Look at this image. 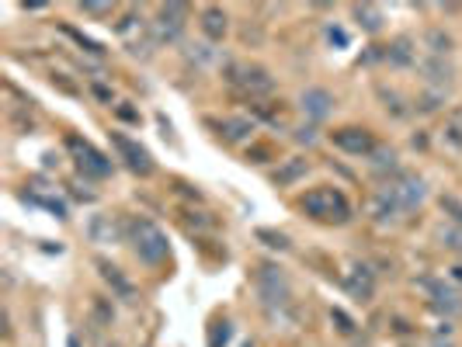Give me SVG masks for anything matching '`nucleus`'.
<instances>
[{"instance_id":"obj_14","label":"nucleus","mask_w":462,"mask_h":347,"mask_svg":"<svg viewBox=\"0 0 462 347\" xmlns=\"http://www.w3.org/2000/svg\"><path fill=\"white\" fill-rule=\"evenodd\" d=\"M98 271H101V278H105V281H108V285H112V288H115L122 299H132V285L122 278V271H118L115 264H108V260H98Z\"/></svg>"},{"instance_id":"obj_24","label":"nucleus","mask_w":462,"mask_h":347,"mask_svg":"<svg viewBox=\"0 0 462 347\" xmlns=\"http://www.w3.org/2000/svg\"><path fill=\"white\" fill-rule=\"evenodd\" d=\"M441 208L452 215V222H455V226H462V202H459V198L445 195V198H441Z\"/></svg>"},{"instance_id":"obj_1","label":"nucleus","mask_w":462,"mask_h":347,"mask_svg":"<svg viewBox=\"0 0 462 347\" xmlns=\"http://www.w3.org/2000/svg\"><path fill=\"white\" fill-rule=\"evenodd\" d=\"M303 208L320 222H348V215H351V205L337 188H313L303 198Z\"/></svg>"},{"instance_id":"obj_17","label":"nucleus","mask_w":462,"mask_h":347,"mask_svg":"<svg viewBox=\"0 0 462 347\" xmlns=\"http://www.w3.org/2000/svg\"><path fill=\"white\" fill-rule=\"evenodd\" d=\"M414 42L410 39H396L389 49H386V60L393 63V66H410L414 63V49H410Z\"/></svg>"},{"instance_id":"obj_31","label":"nucleus","mask_w":462,"mask_h":347,"mask_svg":"<svg viewBox=\"0 0 462 347\" xmlns=\"http://www.w3.org/2000/svg\"><path fill=\"white\" fill-rule=\"evenodd\" d=\"M66 347H80V344H77V337H70V340H66Z\"/></svg>"},{"instance_id":"obj_15","label":"nucleus","mask_w":462,"mask_h":347,"mask_svg":"<svg viewBox=\"0 0 462 347\" xmlns=\"http://www.w3.org/2000/svg\"><path fill=\"white\" fill-rule=\"evenodd\" d=\"M420 70L427 73V80H431V84H441V87H445V84H452V73H455V70H452V66H448L441 56H434V60H424V63H420Z\"/></svg>"},{"instance_id":"obj_5","label":"nucleus","mask_w":462,"mask_h":347,"mask_svg":"<svg viewBox=\"0 0 462 347\" xmlns=\"http://www.w3.org/2000/svg\"><path fill=\"white\" fill-rule=\"evenodd\" d=\"M382 195H386L400 212H407V208H414V205L424 198V181H420V177H410V174H400L393 184L382 188Z\"/></svg>"},{"instance_id":"obj_6","label":"nucleus","mask_w":462,"mask_h":347,"mask_svg":"<svg viewBox=\"0 0 462 347\" xmlns=\"http://www.w3.org/2000/svg\"><path fill=\"white\" fill-rule=\"evenodd\" d=\"M258 292H261V299H265L268 305L289 302V281H285V274H282L278 267H272V264H261V267H258Z\"/></svg>"},{"instance_id":"obj_7","label":"nucleus","mask_w":462,"mask_h":347,"mask_svg":"<svg viewBox=\"0 0 462 347\" xmlns=\"http://www.w3.org/2000/svg\"><path fill=\"white\" fill-rule=\"evenodd\" d=\"M112 143H115V150L122 153V160L129 163V170H136V174H153V160H150V153L139 146V143H132L129 136H122V132H112Z\"/></svg>"},{"instance_id":"obj_12","label":"nucleus","mask_w":462,"mask_h":347,"mask_svg":"<svg viewBox=\"0 0 462 347\" xmlns=\"http://www.w3.org/2000/svg\"><path fill=\"white\" fill-rule=\"evenodd\" d=\"M202 32H205L212 42H219V39L226 35V15H222L219 8H205V11H202Z\"/></svg>"},{"instance_id":"obj_13","label":"nucleus","mask_w":462,"mask_h":347,"mask_svg":"<svg viewBox=\"0 0 462 347\" xmlns=\"http://www.w3.org/2000/svg\"><path fill=\"white\" fill-rule=\"evenodd\" d=\"M372 288H375L372 271H368V267H355L351 278H348V292H351L355 299H372Z\"/></svg>"},{"instance_id":"obj_28","label":"nucleus","mask_w":462,"mask_h":347,"mask_svg":"<svg viewBox=\"0 0 462 347\" xmlns=\"http://www.w3.org/2000/svg\"><path fill=\"white\" fill-rule=\"evenodd\" d=\"M334 319L341 323V330H344V333H351V330H355V326H351V319H348V316H344L341 309H334Z\"/></svg>"},{"instance_id":"obj_4","label":"nucleus","mask_w":462,"mask_h":347,"mask_svg":"<svg viewBox=\"0 0 462 347\" xmlns=\"http://www.w3.org/2000/svg\"><path fill=\"white\" fill-rule=\"evenodd\" d=\"M66 146H70V153L77 157V167H80V174H87V177H108L112 174V163L91 146V143H84V139H77V136H70L66 139Z\"/></svg>"},{"instance_id":"obj_22","label":"nucleus","mask_w":462,"mask_h":347,"mask_svg":"<svg viewBox=\"0 0 462 347\" xmlns=\"http://www.w3.org/2000/svg\"><path fill=\"white\" fill-rule=\"evenodd\" d=\"M226 340H229V323L222 319V323H212V330H208V347H226Z\"/></svg>"},{"instance_id":"obj_26","label":"nucleus","mask_w":462,"mask_h":347,"mask_svg":"<svg viewBox=\"0 0 462 347\" xmlns=\"http://www.w3.org/2000/svg\"><path fill=\"white\" fill-rule=\"evenodd\" d=\"M327 39H330L334 46H341V49L348 46V35H344V28H337V25H330V28H327Z\"/></svg>"},{"instance_id":"obj_21","label":"nucleus","mask_w":462,"mask_h":347,"mask_svg":"<svg viewBox=\"0 0 462 347\" xmlns=\"http://www.w3.org/2000/svg\"><path fill=\"white\" fill-rule=\"evenodd\" d=\"M427 46H431V53H434V56L452 53V39H448L445 32H438V28H431V32H427Z\"/></svg>"},{"instance_id":"obj_23","label":"nucleus","mask_w":462,"mask_h":347,"mask_svg":"<svg viewBox=\"0 0 462 347\" xmlns=\"http://www.w3.org/2000/svg\"><path fill=\"white\" fill-rule=\"evenodd\" d=\"M441 243H445L448 250L462 253V226H448V229H441Z\"/></svg>"},{"instance_id":"obj_25","label":"nucleus","mask_w":462,"mask_h":347,"mask_svg":"<svg viewBox=\"0 0 462 347\" xmlns=\"http://www.w3.org/2000/svg\"><path fill=\"white\" fill-rule=\"evenodd\" d=\"M258 240H265L268 247H278V250H285V247H289V240H285L282 233H272V229H258Z\"/></svg>"},{"instance_id":"obj_2","label":"nucleus","mask_w":462,"mask_h":347,"mask_svg":"<svg viewBox=\"0 0 462 347\" xmlns=\"http://www.w3.org/2000/svg\"><path fill=\"white\" fill-rule=\"evenodd\" d=\"M129 233H132V243H136L139 260H146V264H160V260H167V236H163L150 219H132Z\"/></svg>"},{"instance_id":"obj_30","label":"nucleus","mask_w":462,"mask_h":347,"mask_svg":"<svg viewBox=\"0 0 462 347\" xmlns=\"http://www.w3.org/2000/svg\"><path fill=\"white\" fill-rule=\"evenodd\" d=\"M118 115H122V118H129V122H136V118H139L132 108H118Z\"/></svg>"},{"instance_id":"obj_11","label":"nucleus","mask_w":462,"mask_h":347,"mask_svg":"<svg viewBox=\"0 0 462 347\" xmlns=\"http://www.w3.org/2000/svg\"><path fill=\"white\" fill-rule=\"evenodd\" d=\"M330 108H334V98H330L327 91H320V87H317V91H306V94H303V112H306L310 118H317V122H320V118H327V115H330Z\"/></svg>"},{"instance_id":"obj_27","label":"nucleus","mask_w":462,"mask_h":347,"mask_svg":"<svg viewBox=\"0 0 462 347\" xmlns=\"http://www.w3.org/2000/svg\"><path fill=\"white\" fill-rule=\"evenodd\" d=\"M80 11H87V15H108L112 8L108 4H80Z\"/></svg>"},{"instance_id":"obj_19","label":"nucleus","mask_w":462,"mask_h":347,"mask_svg":"<svg viewBox=\"0 0 462 347\" xmlns=\"http://www.w3.org/2000/svg\"><path fill=\"white\" fill-rule=\"evenodd\" d=\"M254 132V125L247 122V118H226L222 122V136L229 139V143H240V139H247Z\"/></svg>"},{"instance_id":"obj_8","label":"nucleus","mask_w":462,"mask_h":347,"mask_svg":"<svg viewBox=\"0 0 462 347\" xmlns=\"http://www.w3.org/2000/svg\"><path fill=\"white\" fill-rule=\"evenodd\" d=\"M330 139H334V146H337V150H344V153H355V157L375 153V139H372L365 129H355V125L330 132Z\"/></svg>"},{"instance_id":"obj_16","label":"nucleus","mask_w":462,"mask_h":347,"mask_svg":"<svg viewBox=\"0 0 462 347\" xmlns=\"http://www.w3.org/2000/svg\"><path fill=\"white\" fill-rule=\"evenodd\" d=\"M306 170H310V163H306L303 157H292V160H285V167H282V170L275 174V184H282V188H285V184L299 181V177H303Z\"/></svg>"},{"instance_id":"obj_3","label":"nucleus","mask_w":462,"mask_h":347,"mask_svg":"<svg viewBox=\"0 0 462 347\" xmlns=\"http://www.w3.org/2000/svg\"><path fill=\"white\" fill-rule=\"evenodd\" d=\"M226 80L233 84V87H240L244 94H268L275 87V80L268 77V70L247 66V63H233V66L226 70Z\"/></svg>"},{"instance_id":"obj_20","label":"nucleus","mask_w":462,"mask_h":347,"mask_svg":"<svg viewBox=\"0 0 462 347\" xmlns=\"http://www.w3.org/2000/svg\"><path fill=\"white\" fill-rule=\"evenodd\" d=\"M445 143L452 150H462V112H455L452 122H445Z\"/></svg>"},{"instance_id":"obj_10","label":"nucleus","mask_w":462,"mask_h":347,"mask_svg":"<svg viewBox=\"0 0 462 347\" xmlns=\"http://www.w3.org/2000/svg\"><path fill=\"white\" fill-rule=\"evenodd\" d=\"M87 236L91 243H118V222L112 215H94L87 222Z\"/></svg>"},{"instance_id":"obj_18","label":"nucleus","mask_w":462,"mask_h":347,"mask_svg":"<svg viewBox=\"0 0 462 347\" xmlns=\"http://www.w3.org/2000/svg\"><path fill=\"white\" fill-rule=\"evenodd\" d=\"M355 18H358V25H362L365 32H379V28H382V11L372 8V4H358V8H355Z\"/></svg>"},{"instance_id":"obj_29","label":"nucleus","mask_w":462,"mask_h":347,"mask_svg":"<svg viewBox=\"0 0 462 347\" xmlns=\"http://www.w3.org/2000/svg\"><path fill=\"white\" fill-rule=\"evenodd\" d=\"M296 139H299V143H313V129H299Z\"/></svg>"},{"instance_id":"obj_9","label":"nucleus","mask_w":462,"mask_h":347,"mask_svg":"<svg viewBox=\"0 0 462 347\" xmlns=\"http://www.w3.org/2000/svg\"><path fill=\"white\" fill-rule=\"evenodd\" d=\"M184 18H188V8H184V4H163V8H160V21H157L160 39L174 42V39L181 35V28H184Z\"/></svg>"}]
</instances>
